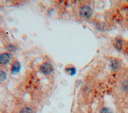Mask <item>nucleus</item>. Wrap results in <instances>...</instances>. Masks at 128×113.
I'll use <instances>...</instances> for the list:
<instances>
[{
    "label": "nucleus",
    "instance_id": "obj_5",
    "mask_svg": "<svg viewBox=\"0 0 128 113\" xmlns=\"http://www.w3.org/2000/svg\"><path fill=\"white\" fill-rule=\"evenodd\" d=\"M6 79V74L3 71H0V82H3Z\"/></svg>",
    "mask_w": 128,
    "mask_h": 113
},
{
    "label": "nucleus",
    "instance_id": "obj_7",
    "mask_svg": "<svg viewBox=\"0 0 128 113\" xmlns=\"http://www.w3.org/2000/svg\"><path fill=\"white\" fill-rule=\"evenodd\" d=\"M20 113H33V112L30 108H24L20 111Z\"/></svg>",
    "mask_w": 128,
    "mask_h": 113
},
{
    "label": "nucleus",
    "instance_id": "obj_3",
    "mask_svg": "<svg viewBox=\"0 0 128 113\" xmlns=\"http://www.w3.org/2000/svg\"><path fill=\"white\" fill-rule=\"evenodd\" d=\"M10 59V56L8 53L1 54H0V64L6 65L9 62Z\"/></svg>",
    "mask_w": 128,
    "mask_h": 113
},
{
    "label": "nucleus",
    "instance_id": "obj_2",
    "mask_svg": "<svg viewBox=\"0 0 128 113\" xmlns=\"http://www.w3.org/2000/svg\"><path fill=\"white\" fill-rule=\"evenodd\" d=\"M54 70L52 66L48 63L43 64L40 67V71L45 75H48L51 73Z\"/></svg>",
    "mask_w": 128,
    "mask_h": 113
},
{
    "label": "nucleus",
    "instance_id": "obj_1",
    "mask_svg": "<svg viewBox=\"0 0 128 113\" xmlns=\"http://www.w3.org/2000/svg\"><path fill=\"white\" fill-rule=\"evenodd\" d=\"M92 9L88 6H84L80 8V15L85 18H90L92 15Z\"/></svg>",
    "mask_w": 128,
    "mask_h": 113
},
{
    "label": "nucleus",
    "instance_id": "obj_6",
    "mask_svg": "<svg viewBox=\"0 0 128 113\" xmlns=\"http://www.w3.org/2000/svg\"><path fill=\"white\" fill-rule=\"evenodd\" d=\"M66 71L70 75H74L76 73V69L74 68H67L66 69Z\"/></svg>",
    "mask_w": 128,
    "mask_h": 113
},
{
    "label": "nucleus",
    "instance_id": "obj_9",
    "mask_svg": "<svg viewBox=\"0 0 128 113\" xmlns=\"http://www.w3.org/2000/svg\"><path fill=\"white\" fill-rule=\"evenodd\" d=\"M100 113H112V111L108 108H103L100 111Z\"/></svg>",
    "mask_w": 128,
    "mask_h": 113
},
{
    "label": "nucleus",
    "instance_id": "obj_8",
    "mask_svg": "<svg viewBox=\"0 0 128 113\" xmlns=\"http://www.w3.org/2000/svg\"><path fill=\"white\" fill-rule=\"evenodd\" d=\"M122 88L124 90L126 91H128V80L125 81L122 83Z\"/></svg>",
    "mask_w": 128,
    "mask_h": 113
},
{
    "label": "nucleus",
    "instance_id": "obj_4",
    "mask_svg": "<svg viewBox=\"0 0 128 113\" xmlns=\"http://www.w3.org/2000/svg\"><path fill=\"white\" fill-rule=\"evenodd\" d=\"M21 68V65L19 62L16 61L13 63L12 68V74H15L18 73Z\"/></svg>",
    "mask_w": 128,
    "mask_h": 113
},
{
    "label": "nucleus",
    "instance_id": "obj_10",
    "mask_svg": "<svg viewBox=\"0 0 128 113\" xmlns=\"http://www.w3.org/2000/svg\"><path fill=\"white\" fill-rule=\"evenodd\" d=\"M116 47L118 50H120L122 48V43L120 41L118 40L116 42Z\"/></svg>",
    "mask_w": 128,
    "mask_h": 113
}]
</instances>
